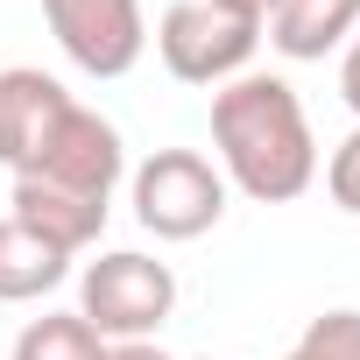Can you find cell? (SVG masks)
<instances>
[{
  "label": "cell",
  "instance_id": "1",
  "mask_svg": "<svg viewBox=\"0 0 360 360\" xmlns=\"http://www.w3.org/2000/svg\"><path fill=\"white\" fill-rule=\"evenodd\" d=\"M212 148H219V176L255 205H290L318 176L304 99L276 71H240L233 85L212 92Z\"/></svg>",
  "mask_w": 360,
  "mask_h": 360
},
{
  "label": "cell",
  "instance_id": "2",
  "mask_svg": "<svg viewBox=\"0 0 360 360\" xmlns=\"http://www.w3.org/2000/svg\"><path fill=\"white\" fill-rule=\"evenodd\" d=\"M169 311H176V276H169V262H155L141 248H113V255L85 262V276H78V318L106 346L155 339L169 325Z\"/></svg>",
  "mask_w": 360,
  "mask_h": 360
},
{
  "label": "cell",
  "instance_id": "3",
  "mask_svg": "<svg viewBox=\"0 0 360 360\" xmlns=\"http://www.w3.org/2000/svg\"><path fill=\"white\" fill-rule=\"evenodd\" d=\"M155 50H162V71L169 78L219 92L262 50V15L233 8V0H176V8L155 22Z\"/></svg>",
  "mask_w": 360,
  "mask_h": 360
},
{
  "label": "cell",
  "instance_id": "4",
  "mask_svg": "<svg viewBox=\"0 0 360 360\" xmlns=\"http://www.w3.org/2000/svg\"><path fill=\"white\" fill-rule=\"evenodd\" d=\"M134 219L155 240H198L226 219V176L198 155V148H155L134 176Z\"/></svg>",
  "mask_w": 360,
  "mask_h": 360
},
{
  "label": "cell",
  "instance_id": "5",
  "mask_svg": "<svg viewBox=\"0 0 360 360\" xmlns=\"http://www.w3.org/2000/svg\"><path fill=\"white\" fill-rule=\"evenodd\" d=\"M43 22L85 78H127L148 50L141 0H43Z\"/></svg>",
  "mask_w": 360,
  "mask_h": 360
},
{
  "label": "cell",
  "instance_id": "6",
  "mask_svg": "<svg viewBox=\"0 0 360 360\" xmlns=\"http://www.w3.org/2000/svg\"><path fill=\"white\" fill-rule=\"evenodd\" d=\"M22 176H36V184H57V191H71V198H92V205H113L120 176H127V141H120V127H113L106 113L71 106L64 127L50 134V148H43Z\"/></svg>",
  "mask_w": 360,
  "mask_h": 360
},
{
  "label": "cell",
  "instance_id": "7",
  "mask_svg": "<svg viewBox=\"0 0 360 360\" xmlns=\"http://www.w3.org/2000/svg\"><path fill=\"white\" fill-rule=\"evenodd\" d=\"M71 106H78V99H71L50 71H36V64L0 71V169L22 176V169L50 148V134L64 127Z\"/></svg>",
  "mask_w": 360,
  "mask_h": 360
},
{
  "label": "cell",
  "instance_id": "8",
  "mask_svg": "<svg viewBox=\"0 0 360 360\" xmlns=\"http://www.w3.org/2000/svg\"><path fill=\"white\" fill-rule=\"evenodd\" d=\"M8 205H15L8 219H22L29 233H43V240L64 248V255H85V248L106 233V212H113V205L71 198V191H57V184H36V176H15V198H8Z\"/></svg>",
  "mask_w": 360,
  "mask_h": 360
},
{
  "label": "cell",
  "instance_id": "9",
  "mask_svg": "<svg viewBox=\"0 0 360 360\" xmlns=\"http://www.w3.org/2000/svg\"><path fill=\"white\" fill-rule=\"evenodd\" d=\"M262 29L290 64H311V57L346 50L360 36V0H276V15Z\"/></svg>",
  "mask_w": 360,
  "mask_h": 360
},
{
  "label": "cell",
  "instance_id": "10",
  "mask_svg": "<svg viewBox=\"0 0 360 360\" xmlns=\"http://www.w3.org/2000/svg\"><path fill=\"white\" fill-rule=\"evenodd\" d=\"M71 276V255L29 233L22 219H0V304H36Z\"/></svg>",
  "mask_w": 360,
  "mask_h": 360
},
{
  "label": "cell",
  "instance_id": "11",
  "mask_svg": "<svg viewBox=\"0 0 360 360\" xmlns=\"http://www.w3.org/2000/svg\"><path fill=\"white\" fill-rule=\"evenodd\" d=\"M15 360H106V339L78 318V311H43L22 325Z\"/></svg>",
  "mask_w": 360,
  "mask_h": 360
},
{
  "label": "cell",
  "instance_id": "12",
  "mask_svg": "<svg viewBox=\"0 0 360 360\" xmlns=\"http://www.w3.org/2000/svg\"><path fill=\"white\" fill-rule=\"evenodd\" d=\"M283 360H360V311H325L304 325V339Z\"/></svg>",
  "mask_w": 360,
  "mask_h": 360
},
{
  "label": "cell",
  "instance_id": "13",
  "mask_svg": "<svg viewBox=\"0 0 360 360\" xmlns=\"http://www.w3.org/2000/svg\"><path fill=\"white\" fill-rule=\"evenodd\" d=\"M325 191H332V205H339V212H353V219H360V127L332 148V162H325Z\"/></svg>",
  "mask_w": 360,
  "mask_h": 360
},
{
  "label": "cell",
  "instance_id": "14",
  "mask_svg": "<svg viewBox=\"0 0 360 360\" xmlns=\"http://www.w3.org/2000/svg\"><path fill=\"white\" fill-rule=\"evenodd\" d=\"M339 92H346V106L360 113V36L346 43V64H339Z\"/></svg>",
  "mask_w": 360,
  "mask_h": 360
},
{
  "label": "cell",
  "instance_id": "15",
  "mask_svg": "<svg viewBox=\"0 0 360 360\" xmlns=\"http://www.w3.org/2000/svg\"><path fill=\"white\" fill-rule=\"evenodd\" d=\"M106 360H169L155 339H120V346H106Z\"/></svg>",
  "mask_w": 360,
  "mask_h": 360
},
{
  "label": "cell",
  "instance_id": "16",
  "mask_svg": "<svg viewBox=\"0 0 360 360\" xmlns=\"http://www.w3.org/2000/svg\"><path fill=\"white\" fill-rule=\"evenodd\" d=\"M233 8H248V15H262V22H269V15H276V0H233Z\"/></svg>",
  "mask_w": 360,
  "mask_h": 360
}]
</instances>
